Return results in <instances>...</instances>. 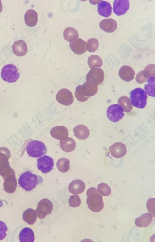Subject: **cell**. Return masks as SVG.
<instances>
[{"label": "cell", "instance_id": "603a6c76", "mask_svg": "<svg viewBox=\"0 0 155 242\" xmlns=\"http://www.w3.org/2000/svg\"><path fill=\"white\" fill-rule=\"evenodd\" d=\"M112 7L107 2L101 1L98 3L97 11L98 14L105 17H108L110 16L112 13Z\"/></svg>", "mask_w": 155, "mask_h": 242}, {"label": "cell", "instance_id": "2e32d148", "mask_svg": "<svg viewBox=\"0 0 155 242\" xmlns=\"http://www.w3.org/2000/svg\"><path fill=\"white\" fill-rule=\"evenodd\" d=\"M50 133L53 138L58 140L63 139L68 135V129L62 126L54 127L51 130Z\"/></svg>", "mask_w": 155, "mask_h": 242}, {"label": "cell", "instance_id": "d4e9b609", "mask_svg": "<svg viewBox=\"0 0 155 242\" xmlns=\"http://www.w3.org/2000/svg\"><path fill=\"white\" fill-rule=\"evenodd\" d=\"M38 14L32 9L28 10L25 15V21L26 25L29 27H33L37 24L38 21Z\"/></svg>", "mask_w": 155, "mask_h": 242}, {"label": "cell", "instance_id": "9c48e42d", "mask_svg": "<svg viewBox=\"0 0 155 242\" xmlns=\"http://www.w3.org/2000/svg\"><path fill=\"white\" fill-rule=\"evenodd\" d=\"M104 73L101 68H94L90 70L86 76L87 81L97 86L104 81Z\"/></svg>", "mask_w": 155, "mask_h": 242}, {"label": "cell", "instance_id": "83f0119b", "mask_svg": "<svg viewBox=\"0 0 155 242\" xmlns=\"http://www.w3.org/2000/svg\"><path fill=\"white\" fill-rule=\"evenodd\" d=\"M118 103L126 112H129L132 109L133 106L130 103V99L127 96H122L120 97L118 100Z\"/></svg>", "mask_w": 155, "mask_h": 242}, {"label": "cell", "instance_id": "8d00e7d4", "mask_svg": "<svg viewBox=\"0 0 155 242\" xmlns=\"http://www.w3.org/2000/svg\"><path fill=\"white\" fill-rule=\"evenodd\" d=\"M7 227L5 224L0 220V240L4 239L6 236Z\"/></svg>", "mask_w": 155, "mask_h": 242}, {"label": "cell", "instance_id": "d6986e66", "mask_svg": "<svg viewBox=\"0 0 155 242\" xmlns=\"http://www.w3.org/2000/svg\"><path fill=\"white\" fill-rule=\"evenodd\" d=\"M117 25L116 21L111 18L104 19L99 24L100 28L108 33H112L117 28Z\"/></svg>", "mask_w": 155, "mask_h": 242}, {"label": "cell", "instance_id": "1f68e13d", "mask_svg": "<svg viewBox=\"0 0 155 242\" xmlns=\"http://www.w3.org/2000/svg\"><path fill=\"white\" fill-rule=\"evenodd\" d=\"M141 71L143 77L148 80L150 78L155 77V65L150 64L146 66L144 69Z\"/></svg>", "mask_w": 155, "mask_h": 242}, {"label": "cell", "instance_id": "ac0fdd59", "mask_svg": "<svg viewBox=\"0 0 155 242\" xmlns=\"http://www.w3.org/2000/svg\"><path fill=\"white\" fill-rule=\"evenodd\" d=\"M12 48L14 54L18 56L25 55L28 51L26 44L23 40L15 41L12 45Z\"/></svg>", "mask_w": 155, "mask_h": 242}, {"label": "cell", "instance_id": "ffe728a7", "mask_svg": "<svg viewBox=\"0 0 155 242\" xmlns=\"http://www.w3.org/2000/svg\"><path fill=\"white\" fill-rule=\"evenodd\" d=\"M18 237L21 242H33L35 240L33 230L28 227H25L20 231Z\"/></svg>", "mask_w": 155, "mask_h": 242}, {"label": "cell", "instance_id": "f35d334b", "mask_svg": "<svg viewBox=\"0 0 155 242\" xmlns=\"http://www.w3.org/2000/svg\"><path fill=\"white\" fill-rule=\"evenodd\" d=\"M3 205V203L2 201L0 199V207H2Z\"/></svg>", "mask_w": 155, "mask_h": 242}, {"label": "cell", "instance_id": "5b68a950", "mask_svg": "<svg viewBox=\"0 0 155 242\" xmlns=\"http://www.w3.org/2000/svg\"><path fill=\"white\" fill-rule=\"evenodd\" d=\"M131 104L139 108H144L147 104V95L142 88H136L130 93Z\"/></svg>", "mask_w": 155, "mask_h": 242}, {"label": "cell", "instance_id": "277c9868", "mask_svg": "<svg viewBox=\"0 0 155 242\" xmlns=\"http://www.w3.org/2000/svg\"><path fill=\"white\" fill-rule=\"evenodd\" d=\"M26 151L29 156L35 158L45 155L47 151L45 144L38 140H32L29 141L27 145Z\"/></svg>", "mask_w": 155, "mask_h": 242}, {"label": "cell", "instance_id": "3957f363", "mask_svg": "<svg viewBox=\"0 0 155 242\" xmlns=\"http://www.w3.org/2000/svg\"><path fill=\"white\" fill-rule=\"evenodd\" d=\"M97 90V85L86 81L83 85L77 87L74 95L78 101L84 102L88 100L89 97L95 95Z\"/></svg>", "mask_w": 155, "mask_h": 242}, {"label": "cell", "instance_id": "e575fe53", "mask_svg": "<svg viewBox=\"0 0 155 242\" xmlns=\"http://www.w3.org/2000/svg\"><path fill=\"white\" fill-rule=\"evenodd\" d=\"M68 203L70 207H79L81 204V200L77 195H71Z\"/></svg>", "mask_w": 155, "mask_h": 242}, {"label": "cell", "instance_id": "4dcf8cb0", "mask_svg": "<svg viewBox=\"0 0 155 242\" xmlns=\"http://www.w3.org/2000/svg\"><path fill=\"white\" fill-rule=\"evenodd\" d=\"M70 161L65 158L59 159L56 163V166L58 170L62 173L67 172L70 168Z\"/></svg>", "mask_w": 155, "mask_h": 242}, {"label": "cell", "instance_id": "5bb4252c", "mask_svg": "<svg viewBox=\"0 0 155 242\" xmlns=\"http://www.w3.org/2000/svg\"><path fill=\"white\" fill-rule=\"evenodd\" d=\"M130 6L128 0H115L113 3V11L118 16L125 14L128 10Z\"/></svg>", "mask_w": 155, "mask_h": 242}, {"label": "cell", "instance_id": "74e56055", "mask_svg": "<svg viewBox=\"0 0 155 242\" xmlns=\"http://www.w3.org/2000/svg\"><path fill=\"white\" fill-rule=\"evenodd\" d=\"M2 10V1L0 0V13H1Z\"/></svg>", "mask_w": 155, "mask_h": 242}, {"label": "cell", "instance_id": "f546056e", "mask_svg": "<svg viewBox=\"0 0 155 242\" xmlns=\"http://www.w3.org/2000/svg\"><path fill=\"white\" fill-rule=\"evenodd\" d=\"M147 83L145 84L144 89L145 92L149 96L155 97V77H151L147 81Z\"/></svg>", "mask_w": 155, "mask_h": 242}, {"label": "cell", "instance_id": "d590c367", "mask_svg": "<svg viewBox=\"0 0 155 242\" xmlns=\"http://www.w3.org/2000/svg\"><path fill=\"white\" fill-rule=\"evenodd\" d=\"M147 210L153 217H155V198H149L147 201L146 204Z\"/></svg>", "mask_w": 155, "mask_h": 242}, {"label": "cell", "instance_id": "4316f807", "mask_svg": "<svg viewBox=\"0 0 155 242\" xmlns=\"http://www.w3.org/2000/svg\"><path fill=\"white\" fill-rule=\"evenodd\" d=\"M36 217L35 211L31 208L27 209L24 212L23 215L24 220L30 225L33 224L35 222Z\"/></svg>", "mask_w": 155, "mask_h": 242}, {"label": "cell", "instance_id": "7a4b0ae2", "mask_svg": "<svg viewBox=\"0 0 155 242\" xmlns=\"http://www.w3.org/2000/svg\"><path fill=\"white\" fill-rule=\"evenodd\" d=\"M87 198V203L89 208L94 212L101 211L104 207V203L102 196L94 187L89 188L86 193Z\"/></svg>", "mask_w": 155, "mask_h": 242}, {"label": "cell", "instance_id": "7c38bea8", "mask_svg": "<svg viewBox=\"0 0 155 242\" xmlns=\"http://www.w3.org/2000/svg\"><path fill=\"white\" fill-rule=\"evenodd\" d=\"M69 46L72 51L78 55L83 54L88 50L87 42L80 38H78L74 41L70 42Z\"/></svg>", "mask_w": 155, "mask_h": 242}, {"label": "cell", "instance_id": "52a82bcc", "mask_svg": "<svg viewBox=\"0 0 155 242\" xmlns=\"http://www.w3.org/2000/svg\"><path fill=\"white\" fill-rule=\"evenodd\" d=\"M53 208L52 203L48 199L44 198L39 202L35 211L38 217L43 219L51 213Z\"/></svg>", "mask_w": 155, "mask_h": 242}, {"label": "cell", "instance_id": "cb8c5ba5", "mask_svg": "<svg viewBox=\"0 0 155 242\" xmlns=\"http://www.w3.org/2000/svg\"><path fill=\"white\" fill-rule=\"evenodd\" d=\"M151 214L146 213L143 214L141 216L135 219V224L137 227H146L151 224L152 220Z\"/></svg>", "mask_w": 155, "mask_h": 242}, {"label": "cell", "instance_id": "f1b7e54d", "mask_svg": "<svg viewBox=\"0 0 155 242\" xmlns=\"http://www.w3.org/2000/svg\"><path fill=\"white\" fill-rule=\"evenodd\" d=\"M87 62L90 68L101 67L103 64L101 58L96 55H92L90 56Z\"/></svg>", "mask_w": 155, "mask_h": 242}, {"label": "cell", "instance_id": "484cf974", "mask_svg": "<svg viewBox=\"0 0 155 242\" xmlns=\"http://www.w3.org/2000/svg\"><path fill=\"white\" fill-rule=\"evenodd\" d=\"M63 36L65 40L70 42L74 41L79 37L78 31L71 27L65 28L63 32Z\"/></svg>", "mask_w": 155, "mask_h": 242}, {"label": "cell", "instance_id": "7402d4cb", "mask_svg": "<svg viewBox=\"0 0 155 242\" xmlns=\"http://www.w3.org/2000/svg\"><path fill=\"white\" fill-rule=\"evenodd\" d=\"M60 144L61 149L66 152L73 151L76 146V143L74 140L68 137L60 140Z\"/></svg>", "mask_w": 155, "mask_h": 242}, {"label": "cell", "instance_id": "8992f818", "mask_svg": "<svg viewBox=\"0 0 155 242\" xmlns=\"http://www.w3.org/2000/svg\"><path fill=\"white\" fill-rule=\"evenodd\" d=\"M1 75L4 81L10 83L15 82L19 77L16 67L10 64L6 65L2 68Z\"/></svg>", "mask_w": 155, "mask_h": 242}, {"label": "cell", "instance_id": "8fae6325", "mask_svg": "<svg viewBox=\"0 0 155 242\" xmlns=\"http://www.w3.org/2000/svg\"><path fill=\"white\" fill-rule=\"evenodd\" d=\"M56 99L58 103L65 106L71 104L74 100L72 93L67 88H63L59 91Z\"/></svg>", "mask_w": 155, "mask_h": 242}, {"label": "cell", "instance_id": "836d02e7", "mask_svg": "<svg viewBox=\"0 0 155 242\" xmlns=\"http://www.w3.org/2000/svg\"><path fill=\"white\" fill-rule=\"evenodd\" d=\"M88 50L89 52H93L95 51L99 46L98 40L95 38H91L87 41Z\"/></svg>", "mask_w": 155, "mask_h": 242}, {"label": "cell", "instance_id": "44dd1931", "mask_svg": "<svg viewBox=\"0 0 155 242\" xmlns=\"http://www.w3.org/2000/svg\"><path fill=\"white\" fill-rule=\"evenodd\" d=\"M73 130L74 136L79 139L85 140L90 135L89 129L87 127L82 124L75 127Z\"/></svg>", "mask_w": 155, "mask_h": 242}, {"label": "cell", "instance_id": "4fadbf2b", "mask_svg": "<svg viewBox=\"0 0 155 242\" xmlns=\"http://www.w3.org/2000/svg\"><path fill=\"white\" fill-rule=\"evenodd\" d=\"M109 150L111 155L117 158L123 157L126 154L127 152L125 144L121 142H116L111 145Z\"/></svg>", "mask_w": 155, "mask_h": 242}, {"label": "cell", "instance_id": "30bf717a", "mask_svg": "<svg viewBox=\"0 0 155 242\" xmlns=\"http://www.w3.org/2000/svg\"><path fill=\"white\" fill-rule=\"evenodd\" d=\"M53 159L50 156L45 155L37 160V166L38 169L44 174L51 171L54 168Z\"/></svg>", "mask_w": 155, "mask_h": 242}, {"label": "cell", "instance_id": "e0dca14e", "mask_svg": "<svg viewBox=\"0 0 155 242\" xmlns=\"http://www.w3.org/2000/svg\"><path fill=\"white\" fill-rule=\"evenodd\" d=\"M119 75L122 80L129 82L134 79L135 73L134 70L130 67L128 65H124L120 69Z\"/></svg>", "mask_w": 155, "mask_h": 242}, {"label": "cell", "instance_id": "9a60e30c", "mask_svg": "<svg viewBox=\"0 0 155 242\" xmlns=\"http://www.w3.org/2000/svg\"><path fill=\"white\" fill-rule=\"evenodd\" d=\"M85 188V185L82 180L76 179L73 180L69 184L68 189L71 194L77 195L84 192Z\"/></svg>", "mask_w": 155, "mask_h": 242}, {"label": "cell", "instance_id": "ba28073f", "mask_svg": "<svg viewBox=\"0 0 155 242\" xmlns=\"http://www.w3.org/2000/svg\"><path fill=\"white\" fill-rule=\"evenodd\" d=\"M107 115L110 121L116 122L120 120L124 116V114L122 108L120 105L115 104L108 108Z\"/></svg>", "mask_w": 155, "mask_h": 242}, {"label": "cell", "instance_id": "6da1fadb", "mask_svg": "<svg viewBox=\"0 0 155 242\" xmlns=\"http://www.w3.org/2000/svg\"><path fill=\"white\" fill-rule=\"evenodd\" d=\"M43 178L40 176L32 173L30 171H26L20 176L18 180L19 185L27 191H30L36 186L43 181Z\"/></svg>", "mask_w": 155, "mask_h": 242}, {"label": "cell", "instance_id": "d6a6232c", "mask_svg": "<svg viewBox=\"0 0 155 242\" xmlns=\"http://www.w3.org/2000/svg\"><path fill=\"white\" fill-rule=\"evenodd\" d=\"M97 190L100 194L104 196H109L111 193L110 187L104 183H101L98 185Z\"/></svg>", "mask_w": 155, "mask_h": 242}]
</instances>
